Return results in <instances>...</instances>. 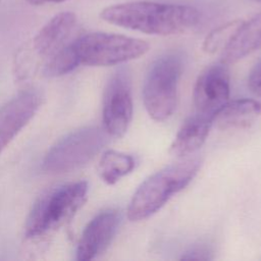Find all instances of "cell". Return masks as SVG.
I'll return each instance as SVG.
<instances>
[{
  "instance_id": "cell-1",
  "label": "cell",
  "mask_w": 261,
  "mask_h": 261,
  "mask_svg": "<svg viewBox=\"0 0 261 261\" xmlns=\"http://www.w3.org/2000/svg\"><path fill=\"white\" fill-rule=\"evenodd\" d=\"M100 17L111 24L144 34L171 36L194 28L200 20V12L185 4L133 1L107 6Z\"/></svg>"
},
{
  "instance_id": "cell-2",
  "label": "cell",
  "mask_w": 261,
  "mask_h": 261,
  "mask_svg": "<svg viewBox=\"0 0 261 261\" xmlns=\"http://www.w3.org/2000/svg\"><path fill=\"white\" fill-rule=\"evenodd\" d=\"M200 166V158L193 157L170 164L149 176L132 197L126 211L127 218L140 221L156 213L193 180Z\"/></svg>"
},
{
  "instance_id": "cell-3",
  "label": "cell",
  "mask_w": 261,
  "mask_h": 261,
  "mask_svg": "<svg viewBox=\"0 0 261 261\" xmlns=\"http://www.w3.org/2000/svg\"><path fill=\"white\" fill-rule=\"evenodd\" d=\"M88 182H68L45 193L34 205L25 222V237L39 240L69 222L87 199Z\"/></svg>"
},
{
  "instance_id": "cell-4",
  "label": "cell",
  "mask_w": 261,
  "mask_h": 261,
  "mask_svg": "<svg viewBox=\"0 0 261 261\" xmlns=\"http://www.w3.org/2000/svg\"><path fill=\"white\" fill-rule=\"evenodd\" d=\"M182 69L184 56L178 51L164 53L150 66L144 81L143 101L154 120L163 121L172 115Z\"/></svg>"
},
{
  "instance_id": "cell-5",
  "label": "cell",
  "mask_w": 261,
  "mask_h": 261,
  "mask_svg": "<svg viewBox=\"0 0 261 261\" xmlns=\"http://www.w3.org/2000/svg\"><path fill=\"white\" fill-rule=\"evenodd\" d=\"M80 64L110 66L139 58L150 48L148 42L118 34L95 32L72 42Z\"/></svg>"
},
{
  "instance_id": "cell-6",
  "label": "cell",
  "mask_w": 261,
  "mask_h": 261,
  "mask_svg": "<svg viewBox=\"0 0 261 261\" xmlns=\"http://www.w3.org/2000/svg\"><path fill=\"white\" fill-rule=\"evenodd\" d=\"M108 138L103 127L85 126L73 130L50 148L43 160V168L49 173L79 169L103 149Z\"/></svg>"
},
{
  "instance_id": "cell-7",
  "label": "cell",
  "mask_w": 261,
  "mask_h": 261,
  "mask_svg": "<svg viewBox=\"0 0 261 261\" xmlns=\"http://www.w3.org/2000/svg\"><path fill=\"white\" fill-rule=\"evenodd\" d=\"M133 118L132 80L126 68H120L109 80L103 98V128L109 137H122Z\"/></svg>"
},
{
  "instance_id": "cell-8",
  "label": "cell",
  "mask_w": 261,
  "mask_h": 261,
  "mask_svg": "<svg viewBox=\"0 0 261 261\" xmlns=\"http://www.w3.org/2000/svg\"><path fill=\"white\" fill-rule=\"evenodd\" d=\"M76 16L73 12L63 11L50 18L32 40L30 57L33 65L43 64L60 49L69 44L76 27Z\"/></svg>"
},
{
  "instance_id": "cell-9",
  "label": "cell",
  "mask_w": 261,
  "mask_h": 261,
  "mask_svg": "<svg viewBox=\"0 0 261 261\" xmlns=\"http://www.w3.org/2000/svg\"><path fill=\"white\" fill-rule=\"evenodd\" d=\"M196 112L214 116L229 98V73L221 62L208 66L199 75L194 88Z\"/></svg>"
},
{
  "instance_id": "cell-10",
  "label": "cell",
  "mask_w": 261,
  "mask_h": 261,
  "mask_svg": "<svg viewBox=\"0 0 261 261\" xmlns=\"http://www.w3.org/2000/svg\"><path fill=\"white\" fill-rule=\"evenodd\" d=\"M42 104L36 91H23L0 107V154L30 122Z\"/></svg>"
},
{
  "instance_id": "cell-11",
  "label": "cell",
  "mask_w": 261,
  "mask_h": 261,
  "mask_svg": "<svg viewBox=\"0 0 261 261\" xmlns=\"http://www.w3.org/2000/svg\"><path fill=\"white\" fill-rule=\"evenodd\" d=\"M120 223V213L107 209L98 213L85 227L76 247V259L89 261L103 253L112 242Z\"/></svg>"
},
{
  "instance_id": "cell-12",
  "label": "cell",
  "mask_w": 261,
  "mask_h": 261,
  "mask_svg": "<svg viewBox=\"0 0 261 261\" xmlns=\"http://www.w3.org/2000/svg\"><path fill=\"white\" fill-rule=\"evenodd\" d=\"M212 125V116L199 112L189 116L178 129L170 146V152L176 157L195 153L205 143Z\"/></svg>"
},
{
  "instance_id": "cell-13",
  "label": "cell",
  "mask_w": 261,
  "mask_h": 261,
  "mask_svg": "<svg viewBox=\"0 0 261 261\" xmlns=\"http://www.w3.org/2000/svg\"><path fill=\"white\" fill-rule=\"evenodd\" d=\"M261 48V12L242 21L222 50L221 62L231 64Z\"/></svg>"
},
{
  "instance_id": "cell-14",
  "label": "cell",
  "mask_w": 261,
  "mask_h": 261,
  "mask_svg": "<svg viewBox=\"0 0 261 261\" xmlns=\"http://www.w3.org/2000/svg\"><path fill=\"white\" fill-rule=\"evenodd\" d=\"M261 112V103L253 99L227 101L213 116V124L219 129H242L249 127Z\"/></svg>"
},
{
  "instance_id": "cell-15",
  "label": "cell",
  "mask_w": 261,
  "mask_h": 261,
  "mask_svg": "<svg viewBox=\"0 0 261 261\" xmlns=\"http://www.w3.org/2000/svg\"><path fill=\"white\" fill-rule=\"evenodd\" d=\"M136 166L135 158L126 153L107 150L98 163V173L107 185L116 184L121 177L130 173Z\"/></svg>"
},
{
  "instance_id": "cell-16",
  "label": "cell",
  "mask_w": 261,
  "mask_h": 261,
  "mask_svg": "<svg viewBox=\"0 0 261 261\" xmlns=\"http://www.w3.org/2000/svg\"><path fill=\"white\" fill-rule=\"evenodd\" d=\"M72 42L73 40L43 64L42 72L45 76L55 77L66 74L80 64Z\"/></svg>"
},
{
  "instance_id": "cell-17",
  "label": "cell",
  "mask_w": 261,
  "mask_h": 261,
  "mask_svg": "<svg viewBox=\"0 0 261 261\" xmlns=\"http://www.w3.org/2000/svg\"><path fill=\"white\" fill-rule=\"evenodd\" d=\"M241 22V20H233L214 29L205 38L203 50L207 53H214L220 49L223 50L232 38Z\"/></svg>"
},
{
  "instance_id": "cell-18",
  "label": "cell",
  "mask_w": 261,
  "mask_h": 261,
  "mask_svg": "<svg viewBox=\"0 0 261 261\" xmlns=\"http://www.w3.org/2000/svg\"><path fill=\"white\" fill-rule=\"evenodd\" d=\"M213 252L210 246L206 244H198L187 250L181 259L184 260H210L213 258Z\"/></svg>"
},
{
  "instance_id": "cell-19",
  "label": "cell",
  "mask_w": 261,
  "mask_h": 261,
  "mask_svg": "<svg viewBox=\"0 0 261 261\" xmlns=\"http://www.w3.org/2000/svg\"><path fill=\"white\" fill-rule=\"evenodd\" d=\"M248 87L254 95L261 97V60L252 68L248 77Z\"/></svg>"
},
{
  "instance_id": "cell-20",
  "label": "cell",
  "mask_w": 261,
  "mask_h": 261,
  "mask_svg": "<svg viewBox=\"0 0 261 261\" xmlns=\"http://www.w3.org/2000/svg\"><path fill=\"white\" fill-rule=\"evenodd\" d=\"M29 3L33 5H44V4H55V3H61L67 0H27Z\"/></svg>"
},
{
  "instance_id": "cell-21",
  "label": "cell",
  "mask_w": 261,
  "mask_h": 261,
  "mask_svg": "<svg viewBox=\"0 0 261 261\" xmlns=\"http://www.w3.org/2000/svg\"><path fill=\"white\" fill-rule=\"evenodd\" d=\"M257 1H261V0H257Z\"/></svg>"
}]
</instances>
